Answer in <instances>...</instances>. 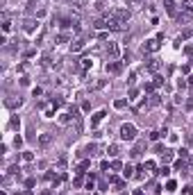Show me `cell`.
<instances>
[{"label":"cell","mask_w":193,"mask_h":195,"mask_svg":"<svg viewBox=\"0 0 193 195\" xmlns=\"http://www.w3.org/2000/svg\"><path fill=\"white\" fill-rule=\"evenodd\" d=\"M109 14H112L114 18L123 21V23H127V21L132 18V9H130V7H114L112 11H109Z\"/></svg>","instance_id":"1"},{"label":"cell","mask_w":193,"mask_h":195,"mask_svg":"<svg viewBox=\"0 0 193 195\" xmlns=\"http://www.w3.org/2000/svg\"><path fill=\"white\" fill-rule=\"evenodd\" d=\"M120 139L123 141H134V139H136V127H134L132 123L120 125Z\"/></svg>","instance_id":"2"},{"label":"cell","mask_w":193,"mask_h":195,"mask_svg":"<svg viewBox=\"0 0 193 195\" xmlns=\"http://www.w3.org/2000/svg\"><path fill=\"white\" fill-rule=\"evenodd\" d=\"M104 116H107V111H104V109H100V111H96V113H93V116H91V127L96 129L98 125H100L102 120H104Z\"/></svg>","instance_id":"3"},{"label":"cell","mask_w":193,"mask_h":195,"mask_svg":"<svg viewBox=\"0 0 193 195\" xmlns=\"http://www.w3.org/2000/svg\"><path fill=\"white\" fill-rule=\"evenodd\" d=\"M163 7H166V14L168 16L177 18V5H175V0H163Z\"/></svg>","instance_id":"4"},{"label":"cell","mask_w":193,"mask_h":195,"mask_svg":"<svg viewBox=\"0 0 193 195\" xmlns=\"http://www.w3.org/2000/svg\"><path fill=\"white\" fill-rule=\"evenodd\" d=\"M159 50V39H148L143 45V52H157Z\"/></svg>","instance_id":"5"},{"label":"cell","mask_w":193,"mask_h":195,"mask_svg":"<svg viewBox=\"0 0 193 195\" xmlns=\"http://www.w3.org/2000/svg\"><path fill=\"white\" fill-rule=\"evenodd\" d=\"M52 139H55V134H52V132H43V134L39 136V145H41V147H48L50 143H52Z\"/></svg>","instance_id":"6"},{"label":"cell","mask_w":193,"mask_h":195,"mask_svg":"<svg viewBox=\"0 0 193 195\" xmlns=\"http://www.w3.org/2000/svg\"><path fill=\"white\" fill-rule=\"evenodd\" d=\"M104 71H107V73H109V75H118V73L123 71V66H120V64H118V61H116V59H114V61H109V64H107V66H104Z\"/></svg>","instance_id":"7"},{"label":"cell","mask_w":193,"mask_h":195,"mask_svg":"<svg viewBox=\"0 0 193 195\" xmlns=\"http://www.w3.org/2000/svg\"><path fill=\"white\" fill-rule=\"evenodd\" d=\"M37 27H39V21H34V18H27L25 23H23V30H25L27 34H34Z\"/></svg>","instance_id":"8"},{"label":"cell","mask_w":193,"mask_h":195,"mask_svg":"<svg viewBox=\"0 0 193 195\" xmlns=\"http://www.w3.org/2000/svg\"><path fill=\"white\" fill-rule=\"evenodd\" d=\"M23 105V98H7V100H5V107L7 109H18Z\"/></svg>","instance_id":"9"},{"label":"cell","mask_w":193,"mask_h":195,"mask_svg":"<svg viewBox=\"0 0 193 195\" xmlns=\"http://www.w3.org/2000/svg\"><path fill=\"white\" fill-rule=\"evenodd\" d=\"M118 52H120V50H118V45H116L114 41H109V43H107V55L112 57V61L116 59V57H118Z\"/></svg>","instance_id":"10"},{"label":"cell","mask_w":193,"mask_h":195,"mask_svg":"<svg viewBox=\"0 0 193 195\" xmlns=\"http://www.w3.org/2000/svg\"><path fill=\"white\" fill-rule=\"evenodd\" d=\"M84 45H86L84 39H75V41H71V52H80Z\"/></svg>","instance_id":"11"},{"label":"cell","mask_w":193,"mask_h":195,"mask_svg":"<svg viewBox=\"0 0 193 195\" xmlns=\"http://www.w3.org/2000/svg\"><path fill=\"white\" fill-rule=\"evenodd\" d=\"M182 11L193 16V0H182Z\"/></svg>","instance_id":"12"},{"label":"cell","mask_w":193,"mask_h":195,"mask_svg":"<svg viewBox=\"0 0 193 195\" xmlns=\"http://www.w3.org/2000/svg\"><path fill=\"white\" fill-rule=\"evenodd\" d=\"M191 18H193V16H191V14H184V11H182V14H177V18H175V21H177V23H179V25H182V23H189Z\"/></svg>","instance_id":"13"},{"label":"cell","mask_w":193,"mask_h":195,"mask_svg":"<svg viewBox=\"0 0 193 195\" xmlns=\"http://www.w3.org/2000/svg\"><path fill=\"white\" fill-rule=\"evenodd\" d=\"M143 147H145V143H136V145H134V150H132V157H139V154L143 152Z\"/></svg>","instance_id":"14"},{"label":"cell","mask_w":193,"mask_h":195,"mask_svg":"<svg viewBox=\"0 0 193 195\" xmlns=\"http://www.w3.org/2000/svg\"><path fill=\"white\" fill-rule=\"evenodd\" d=\"M148 71H159V59H148Z\"/></svg>","instance_id":"15"},{"label":"cell","mask_w":193,"mask_h":195,"mask_svg":"<svg viewBox=\"0 0 193 195\" xmlns=\"http://www.w3.org/2000/svg\"><path fill=\"white\" fill-rule=\"evenodd\" d=\"M107 152H109V157H118L120 147H118V145H116V143H114V145H109V150H107Z\"/></svg>","instance_id":"16"},{"label":"cell","mask_w":193,"mask_h":195,"mask_svg":"<svg viewBox=\"0 0 193 195\" xmlns=\"http://www.w3.org/2000/svg\"><path fill=\"white\" fill-rule=\"evenodd\" d=\"M123 177H125V179L134 177V168H132V166H125V170H123Z\"/></svg>","instance_id":"17"},{"label":"cell","mask_w":193,"mask_h":195,"mask_svg":"<svg viewBox=\"0 0 193 195\" xmlns=\"http://www.w3.org/2000/svg\"><path fill=\"white\" fill-rule=\"evenodd\" d=\"M127 105H130V100H123V98H120V100H116V102H114V107H116V109H125Z\"/></svg>","instance_id":"18"},{"label":"cell","mask_w":193,"mask_h":195,"mask_svg":"<svg viewBox=\"0 0 193 195\" xmlns=\"http://www.w3.org/2000/svg\"><path fill=\"white\" fill-rule=\"evenodd\" d=\"M143 0H127V7H134V9H141Z\"/></svg>","instance_id":"19"},{"label":"cell","mask_w":193,"mask_h":195,"mask_svg":"<svg viewBox=\"0 0 193 195\" xmlns=\"http://www.w3.org/2000/svg\"><path fill=\"white\" fill-rule=\"evenodd\" d=\"M84 152H89L91 157H93V154H98V145H96V143H89V145H86V150H84Z\"/></svg>","instance_id":"20"},{"label":"cell","mask_w":193,"mask_h":195,"mask_svg":"<svg viewBox=\"0 0 193 195\" xmlns=\"http://www.w3.org/2000/svg\"><path fill=\"white\" fill-rule=\"evenodd\" d=\"M9 127H11V129H18V127H21V120H18V116H14V118L9 120Z\"/></svg>","instance_id":"21"},{"label":"cell","mask_w":193,"mask_h":195,"mask_svg":"<svg viewBox=\"0 0 193 195\" xmlns=\"http://www.w3.org/2000/svg\"><path fill=\"white\" fill-rule=\"evenodd\" d=\"M57 41L59 43H66V41H71V34H66V32H61L59 36H57Z\"/></svg>","instance_id":"22"},{"label":"cell","mask_w":193,"mask_h":195,"mask_svg":"<svg viewBox=\"0 0 193 195\" xmlns=\"http://www.w3.org/2000/svg\"><path fill=\"white\" fill-rule=\"evenodd\" d=\"M150 107H157V105H159V95H150Z\"/></svg>","instance_id":"23"},{"label":"cell","mask_w":193,"mask_h":195,"mask_svg":"<svg viewBox=\"0 0 193 195\" xmlns=\"http://www.w3.org/2000/svg\"><path fill=\"white\" fill-rule=\"evenodd\" d=\"M159 175H161V177H168V175H171V168H166V166H161V168H159Z\"/></svg>","instance_id":"24"},{"label":"cell","mask_w":193,"mask_h":195,"mask_svg":"<svg viewBox=\"0 0 193 195\" xmlns=\"http://www.w3.org/2000/svg\"><path fill=\"white\" fill-rule=\"evenodd\" d=\"M93 9H96V11H104V2H102V0H98V2L93 5Z\"/></svg>","instance_id":"25"},{"label":"cell","mask_w":193,"mask_h":195,"mask_svg":"<svg viewBox=\"0 0 193 195\" xmlns=\"http://www.w3.org/2000/svg\"><path fill=\"white\" fill-rule=\"evenodd\" d=\"M2 32H5V34H9V32H11V23H9V21H5V23H2Z\"/></svg>","instance_id":"26"},{"label":"cell","mask_w":193,"mask_h":195,"mask_svg":"<svg viewBox=\"0 0 193 195\" xmlns=\"http://www.w3.org/2000/svg\"><path fill=\"white\" fill-rule=\"evenodd\" d=\"M175 188H177V184H175V182H168V184H166V191H168V193H173Z\"/></svg>","instance_id":"27"},{"label":"cell","mask_w":193,"mask_h":195,"mask_svg":"<svg viewBox=\"0 0 193 195\" xmlns=\"http://www.w3.org/2000/svg\"><path fill=\"white\" fill-rule=\"evenodd\" d=\"M168 161H173V152H163V163H168Z\"/></svg>","instance_id":"28"},{"label":"cell","mask_w":193,"mask_h":195,"mask_svg":"<svg viewBox=\"0 0 193 195\" xmlns=\"http://www.w3.org/2000/svg\"><path fill=\"white\" fill-rule=\"evenodd\" d=\"M136 95H139V91H136V89H132V91H130V98H127V100H130V102H132V100H136Z\"/></svg>","instance_id":"29"},{"label":"cell","mask_w":193,"mask_h":195,"mask_svg":"<svg viewBox=\"0 0 193 195\" xmlns=\"http://www.w3.org/2000/svg\"><path fill=\"white\" fill-rule=\"evenodd\" d=\"M23 159H25V161H32L34 154H32V152H23Z\"/></svg>","instance_id":"30"},{"label":"cell","mask_w":193,"mask_h":195,"mask_svg":"<svg viewBox=\"0 0 193 195\" xmlns=\"http://www.w3.org/2000/svg\"><path fill=\"white\" fill-rule=\"evenodd\" d=\"M159 136H161V132H150V139H152V141H157Z\"/></svg>","instance_id":"31"},{"label":"cell","mask_w":193,"mask_h":195,"mask_svg":"<svg viewBox=\"0 0 193 195\" xmlns=\"http://www.w3.org/2000/svg\"><path fill=\"white\" fill-rule=\"evenodd\" d=\"M112 168H114V170H120V168H123V163H120V161H114V163H112Z\"/></svg>","instance_id":"32"},{"label":"cell","mask_w":193,"mask_h":195,"mask_svg":"<svg viewBox=\"0 0 193 195\" xmlns=\"http://www.w3.org/2000/svg\"><path fill=\"white\" fill-rule=\"evenodd\" d=\"M21 143H23V139H21V136H16V139H14V145H16V147H21Z\"/></svg>","instance_id":"33"},{"label":"cell","mask_w":193,"mask_h":195,"mask_svg":"<svg viewBox=\"0 0 193 195\" xmlns=\"http://www.w3.org/2000/svg\"><path fill=\"white\" fill-rule=\"evenodd\" d=\"M184 195H193V186H186L184 188Z\"/></svg>","instance_id":"34"},{"label":"cell","mask_w":193,"mask_h":195,"mask_svg":"<svg viewBox=\"0 0 193 195\" xmlns=\"http://www.w3.org/2000/svg\"><path fill=\"white\" fill-rule=\"evenodd\" d=\"M132 195H143V191H141V188H136V191H134Z\"/></svg>","instance_id":"35"},{"label":"cell","mask_w":193,"mask_h":195,"mask_svg":"<svg viewBox=\"0 0 193 195\" xmlns=\"http://www.w3.org/2000/svg\"><path fill=\"white\" fill-rule=\"evenodd\" d=\"M120 195H127V193H120Z\"/></svg>","instance_id":"36"}]
</instances>
